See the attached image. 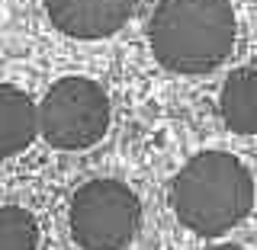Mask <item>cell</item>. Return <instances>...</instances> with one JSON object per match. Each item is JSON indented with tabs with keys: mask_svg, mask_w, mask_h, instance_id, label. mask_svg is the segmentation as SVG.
Returning <instances> with one entry per match:
<instances>
[{
	"mask_svg": "<svg viewBox=\"0 0 257 250\" xmlns=\"http://www.w3.org/2000/svg\"><path fill=\"white\" fill-rule=\"evenodd\" d=\"M155 58L174 74H206L235 48L228 0H161L148 23Z\"/></svg>",
	"mask_w": 257,
	"mask_h": 250,
	"instance_id": "cell-1",
	"label": "cell"
},
{
	"mask_svg": "<svg viewBox=\"0 0 257 250\" xmlns=\"http://www.w3.org/2000/svg\"><path fill=\"white\" fill-rule=\"evenodd\" d=\"M171 205L193 234L219 237L251 212L254 180L238 157L225 151H203L174 176Z\"/></svg>",
	"mask_w": 257,
	"mask_h": 250,
	"instance_id": "cell-2",
	"label": "cell"
},
{
	"mask_svg": "<svg viewBox=\"0 0 257 250\" xmlns=\"http://www.w3.org/2000/svg\"><path fill=\"white\" fill-rule=\"evenodd\" d=\"M68 221L80 250H125L142 228V202L119 180H90L74 192Z\"/></svg>",
	"mask_w": 257,
	"mask_h": 250,
	"instance_id": "cell-3",
	"label": "cell"
},
{
	"mask_svg": "<svg viewBox=\"0 0 257 250\" xmlns=\"http://www.w3.org/2000/svg\"><path fill=\"white\" fill-rule=\"evenodd\" d=\"M109 128V100L87 77H61L48 87L39 106V132L52 148L84 151Z\"/></svg>",
	"mask_w": 257,
	"mask_h": 250,
	"instance_id": "cell-4",
	"label": "cell"
},
{
	"mask_svg": "<svg viewBox=\"0 0 257 250\" xmlns=\"http://www.w3.org/2000/svg\"><path fill=\"white\" fill-rule=\"evenodd\" d=\"M139 0H45L52 26L71 39H106L135 13Z\"/></svg>",
	"mask_w": 257,
	"mask_h": 250,
	"instance_id": "cell-5",
	"label": "cell"
},
{
	"mask_svg": "<svg viewBox=\"0 0 257 250\" xmlns=\"http://www.w3.org/2000/svg\"><path fill=\"white\" fill-rule=\"evenodd\" d=\"M39 135V106L26 90L0 84V157L26 151Z\"/></svg>",
	"mask_w": 257,
	"mask_h": 250,
	"instance_id": "cell-6",
	"label": "cell"
},
{
	"mask_svg": "<svg viewBox=\"0 0 257 250\" xmlns=\"http://www.w3.org/2000/svg\"><path fill=\"white\" fill-rule=\"evenodd\" d=\"M222 119L238 135H257V68H238L222 84Z\"/></svg>",
	"mask_w": 257,
	"mask_h": 250,
	"instance_id": "cell-7",
	"label": "cell"
},
{
	"mask_svg": "<svg viewBox=\"0 0 257 250\" xmlns=\"http://www.w3.org/2000/svg\"><path fill=\"white\" fill-rule=\"evenodd\" d=\"M39 247V221L23 205L0 208V250H36Z\"/></svg>",
	"mask_w": 257,
	"mask_h": 250,
	"instance_id": "cell-8",
	"label": "cell"
},
{
	"mask_svg": "<svg viewBox=\"0 0 257 250\" xmlns=\"http://www.w3.org/2000/svg\"><path fill=\"white\" fill-rule=\"evenodd\" d=\"M212 250H244V247H235V244H222V247H212Z\"/></svg>",
	"mask_w": 257,
	"mask_h": 250,
	"instance_id": "cell-9",
	"label": "cell"
}]
</instances>
